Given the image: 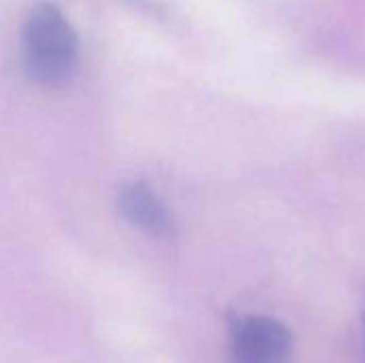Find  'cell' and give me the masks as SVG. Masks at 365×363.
Wrapping results in <instances>:
<instances>
[{
    "instance_id": "cell-1",
    "label": "cell",
    "mask_w": 365,
    "mask_h": 363,
    "mask_svg": "<svg viewBox=\"0 0 365 363\" xmlns=\"http://www.w3.org/2000/svg\"><path fill=\"white\" fill-rule=\"evenodd\" d=\"M77 60V39L53 4L36 6L24 26V64L32 81L56 88L68 81Z\"/></svg>"
},
{
    "instance_id": "cell-3",
    "label": "cell",
    "mask_w": 365,
    "mask_h": 363,
    "mask_svg": "<svg viewBox=\"0 0 365 363\" xmlns=\"http://www.w3.org/2000/svg\"><path fill=\"white\" fill-rule=\"evenodd\" d=\"M118 208L133 227L148 235L165 237L171 233L173 225L169 212L152 193V188L143 182H130L122 186L118 195Z\"/></svg>"
},
{
    "instance_id": "cell-2",
    "label": "cell",
    "mask_w": 365,
    "mask_h": 363,
    "mask_svg": "<svg viewBox=\"0 0 365 363\" xmlns=\"http://www.w3.org/2000/svg\"><path fill=\"white\" fill-rule=\"evenodd\" d=\"M291 347V332L276 319L242 315L229 323V353L233 363H287Z\"/></svg>"
},
{
    "instance_id": "cell-4",
    "label": "cell",
    "mask_w": 365,
    "mask_h": 363,
    "mask_svg": "<svg viewBox=\"0 0 365 363\" xmlns=\"http://www.w3.org/2000/svg\"><path fill=\"white\" fill-rule=\"evenodd\" d=\"M364 336H365V319H364Z\"/></svg>"
}]
</instances>
